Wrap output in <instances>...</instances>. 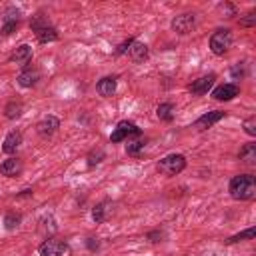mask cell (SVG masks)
<instances>
[{
  "mask_svg": "<svg viewBox=\"0 0 256 256\" xmlns=\"http://www.w3.org/2000/svg\"><path fill=\"white\" fill-rule=\"evenodd\" d=\"M238 94H240L238 84H232V82H230V84H222V86L214 88L212 98L218 100V102H230V100H234Z\"/></svg>",
  "mask_w": 256,
  "mask_h": 256,
  "instance_id": "9c48e42d",
  "label": "cell"
},
{
  "mask_svg": "<svg viewBox=\"0 0 256 256\" xmlns=\"http://www.w3.org/2000/svg\"><path fill=\"white\" fill-rule=\"evenodd\" d=\"M20 214H16V212H8L6 216H4V226H6V230H14V228H18L20 226Z\"/></svg>",
  "mask_w": 256,
  "mask_h": 256,
  "instance_id": "603a6c76",
  "label": "cell"
},
{
  "mask_svg": "<svg viewBox=\"0 0 256 256\" xmlns=\"http://www.w3.org/2000/svg\"><path fill=\"white\" fill-rule=\"evenodd\" d=\"M110 206H112V204H110L108 200L96 204L94 210H92V220H94L96 224H104V222L108 220V216L112 214V208H110Z\"/></svg>",
  "mask_w": 256,
  "mask_h": 256,
  "instance_id": "ac0fdd59",
  "label": "cell"
},
{
  "mask_svg": "<svg viewBox=\"0 0 256 256\" xmlns=\"http://www.w3.org/2000/svg\"><path fill=\"white\" fill-rule=\"evenodd\" d=\"M132 136H140V128L130 120H122V122H118V126L110 134V142L118 144V142H124L128 138H132Z\"/></svg>",
  "mask_w": 256,
  "mask_h": 256,
  "instance_id": "277c9868",
  "label": "cell"
},
{
  "mask_svg": "<svg viewBox=\"0 0 256 256\" xmlns=\"http://www.w3.org/2000/svg\"><path fill=\"white\" fill-rule=\"evenodd\" d=\"M256 24V12L252 10V12H248L244 18H240V26L242 28H252Z\"/></svg>",
  "mask_w": 256,
  "mask_h": 256,
  "instance_id": "4316f807",
  "label": "cell"
},
{
  "mask_svg": "<svg viewBox=\"0 0 256 256\" xmlns=\"http://www.w3.org/2000/svg\"><path fill=\"white\" fill-rule=\"evenodd\" d=\"M172 30L176 32V34H180V36H186V34H190L194 28H196V16L194 14H180V16H176L174 20H172Z\"/></svg>",
  "mask_w": 256,
  "mask_h": 256,
  "instance_id": "8992f818",
  "label": "cell"
},
{
  "mask_svg": "<svg viewBox=\"0 0 256 256\" xmlns=\"http://www.w3.org/2000/svg\"><path fill=\"white\" fill-rule=\"evenodd\" d=\"M24 196H32V190H22V194H18L16 198H24Z\"/></svg>",
  "mask_w": 256,
  "mask_h": 256,
  "instance_id": "1f68e13d",
  "label": "cell"
},
{
  "mask_svg": "<svg viewBox=\"0 0 256 256\" xmlns=\"http://www.w3.org/2000/svg\"><path fill=\"white\" fill-rule=\"evenodd\" d=\"M228 192L234 200L250 202L256 198V178L252 174H238L230 180Z\"/></svg>",
  "mask_w": 256,
  "mask_h": 256,
  "instance_id": "6da1fadb",
  "label": "cell"
},
{
  "mask_svg": "<svg viewBox=\"0 0 256 256\" xmlns=\"http://www.w3.org/2000/svg\"><path fill=\"white\" fill-rule=\"evenodd\" d=\"M242 126H244V132H246L248 136H256V116L246 118Z\"/></svg>",
  "mask_w": 256,
  "mask_h": 256,
  "instance_id": "484cf974",
  "label": "cell"
},
{
  "mask_svg": "<svg viewBox=\"0 0 256 256\" xmlns=\"http://www.w3.org/2000/svg\"><path fill=\"white\" fill-rule=\"evenodd\" d=\"M22 170H24V164L16 156H12V158H8V160H4L0 164V174L6 176V178H16V176L22 174Z\"/></svg>",
  "mask_w": 256,
  "mask_h": 256,
  "instance_id": "30bf717a",
  "label": "cell"
},
{
  "mask_svg": "<svg viewBox=\"0 0 256 256\" xmlns=\"http://www.w3.org/2000/svg\"><path fill=\"white\" fill-rule=\"evenodd\" d=\"M4 114H6V118H8V120H14V118H18V116L22 114V102L10 100V102L6 104V108H4Z\"/></svg>",
  "mask_w": 256,
  "mask_h": 256,
  "instance_id": "44dd1931",
  "label": "cell"
},
{
  "mask_svg": "<svg viewBox=\"0 0 256 256\" xmlns=\"http://www.w3.org/2000/svg\"><path fill=\"white\" fill-rule=\"evenodd\" d=\"M230 74H232V78H234V80H240V78L244 76V68L238 64V66H234V68L230 70Z\"/></svg>",
  "mask_w": 256,
  "mask_h": 256,
  "instance_id": "f546056e",
  "label": "cell"
},
{
  "mask_svg": "<svg viewBox=\"0 0 256 256\" xmlns=\"http://www.w3.org/2000/svg\"><path fill=\"white\" fill-rule=\"evenodd\" d=\"M156 116H158L162 122H172V120H174V104L162 102V104L156 108Z\"/></svg>",
  "mask_w": 256,
  "mask_h": 256,
  "instance_id": "ffe728a7",
  "label": "cell"
},
{
  "mask_svg": "<svg viewBox=\"0 0 256 256\" xmlns=\"http://www.w3.org/2000/svg\"><path fill=\"white\" fill-rule=\"evenodd\" d=\"M254 234H256V230H254V228H248V230H244V232H240V234H236V236L228 238V240H226V244H236V242H242V240H252V238H254Z\"/></svg>",
  "mask_w": 256,
  "mask_h": 256,
  "instance_id": "cb8c5ba5",
  "label": "cell"
},
{
  "mask_svg": "<svg viewBox=\"0 0 256 256\" xmlns=\"http://www.w3.org/2000/svg\"><path fill=\"white\" fill-rule=\"evenodd\" d=\"M38 80H40V72L36 68H24L18 76V84L22 88H32L38 84Z\"/></svg>",
  "mask_w": 256,
  "mask_h": 256,
  "instance_id": "e0dca14e",
  "label": "cell"
},
{
  "mask_svg": "<svg viewBox=\"0 0 256 256\" xmlns=\"http://www.w3.org/2000/svg\"><path fill=\"white\" fill-rule=\"evenodd\" d=\"M22 144V132L20 130H12L6 134L4 138V144H2V152L4 154H16V150L20 148Z\"/></svg>",
  "mask_w": 256,
  "mask_h": 256,
  "instance_id": "4fadbf2b",
  "label": "cell"
},
{
  "mask_svg": "<svg viewBox=\"0 0 256 256\" xmlns=\"http://www.w3.org/2000/svg\"><path fill=\"white\" fill-rule=\"evenodd\" d=\"M214 80H216V74H208V76H202L198 80H194L188 90L194 94V96H202V94H208V90L214 86Z\"/></svg>",
  "mask_w": 256,
  "mask_h": 256,
  "instance_id": "8fae6325",
  "label": "cell"
},
{
  "mask_svg": "<svg viewBox=\"0 0 256 256\" xmlns=\"http://www.w3.org/2000/svg\"><path fill=\"white\" fill-rule=\"evenodd\" d=\"M222 118H226V112H224V110H212V112H208V114L200 116V118L194 122V128H196V130H200V132H204V130L212 128L214 124H218Z\"/></svg>",
  "mask_w": 256,
  "mask_h": 256,
  "instance_id": "52a82bcc",
  "label": "cell"
},
{
  "mask_svg": "<svg viewBox=\"0 0 256 256\" xmlns=\"http://www.w3.org/2000/svg\"><path fill=\"white\" fill-rule=\"evenodd\" d=\"M128 58L132 60V62H136V64H142L146 58H148V46L146 44H142V42H132L130 44V48H128Z\"/></svg>",
  "mask_w": 256,
  "mask_h": 256,
  "instance_id": "5bb4252c",
  "label": "cell"
},
{
  "mask_svg": "<svg viewBox=\"0 0 256 256\" xmlns=\"http://www.w3.org/2000/svg\"><path fill=\"white\" fill-rule=\"evenodd\" d=\"M184 168H186V158L182 154H168V156H164L156 164V172L162 174V176H166V178L178 176Z\"/></svg>",
  "mask_w": 256,
  "mask_h": 256,
  "instance_id": "7a4b0ae2",
  "label": "cell"
},
{
  "mask_svg": "<svg viewBox=\"0 0 256 256\" xmlns=\"http://www.w3.org/2000/svg\"><path fill=\"white\" fill-rule=\"evenodd\" d=\"M240 160H242L246 166H256V144H254V142L246 144V146L240 150Z\"/></svg>",
  "mask_w": 256,
  "mask_h": 256,
  "instance_id": "d6986e66",
  "label": "cell"
},
{
  "mask_svg": "<svg viewBox=\"0 0 256 256\" xmlns=\"http://www.w3.org/2000/svg\"><path fill=\"white\" fill-rule=\"evenodd\" d=\"M232 32L228 30V28H218V30H214L212 32V36H210V50H212V54H216V56H224L230 48H232Z\"/></svg>",
  "mask_w": 256,
  "mask_h": 256,
  "instance_id": "3957f363",
  "label": "cell"
},
{
  "mask_svg": "<svg viewBox=\"0 0 256 256\" xmlns=\"http://www.w3.org/2000/svg\"><path fill=\"white\" fill-rule=\"evenodd\" d=\"M104 160V152L102 150H92L90 154H88V166L90 168H94L96 164H100Z\"/></svg>",
  "mask_w": 256,
  "mask_h": 256,
  "instance_id": "d4e9b609",
  "label": "cell"
},
{
  "mask_svg": "<svg viewBox=\"0 0 256 256\" xmlns=\"http://www.w3.org/2000/svg\"><path fill=\"white\" fill-rule=\"evenodd\" d=\"M16 28H18V22H16V20L4 22V26H2V36H10L12 32H16Z\"/></svg>",
  "mask_w": 256,
  "mask_h": 256,
  "instance_id": "83f0119b",
  "label": "cell"
},
{
  "mask_svg": "<svg viewBox=\"0 0 256 256\" xmlns=\"http://www.w3.org/2000/svg\"><path fill=\"white\" fill-rule=\"evenodd\" d=\"M134 42V38H128L126 42H122L118 48H116V56H122V54H126L128 52V48H130V44Z\"/></svg>",
  "mask_w": 256,
  "mask_h": 256,
  "instance_id": "f1b7e54d",
  "label": "cell"
},
{
  "mask_svg": "<svg viewBox=\"0 0 256 256\" xmlns=\"http://www.w3.org/2000/svg\"><path fill=\"white\" fill-rule=\"evenodd\" d=\"M116 86H118V78L116 76H106L96 84V90L102 98H112L116 94Z\"/></svg>",
  "mask_w": 256,
  "mask_h": 256,
  "instance_id": "7c38bea8",
  "label": "cell"
},
{
  "mask_svg": "<svg viewBox=\"0 0 256 256\" xmlns=\"http://www.w3.org/2000/svg\"><path fill=\"white\" fill-rule=\"evenodd\" d=\"M32 60V48L28 44H20L12 54H10V62L18 64V66H26Z\"/></svg>",
  "mask_w": 256,
  "mask_h": 256,
  "instance_id": "9a60e30c",
  "label": "cell"
},
{
  "mask_svg": "<svg viewBox=\"0 0 256 256\" xmlns=\"http://www.w3.org/2000/svg\"><path fill=\"white\" fill-rule=\"evenodd\" d=\"M34 34H36V40L40 44H50V42H56L58 40V30L52 24H46V26L34 30Z\"/></svg>",
  "mask_w": 256,
  "mask_h": 256,
  "instance_id": "2e32d148",
  "label": "cell"
},
{
  "mask_svg": "<svg viewBox=\"0 0 256 256\" xmlns=\"http://www.w3.org/2000/svg\"><path fill=\"white\" fill-rule=\"evenodd\" d=\"M86 246H88L90 252H96V250L100 248V242H98V238H88V240H86Z\"/></svg>",
  "mask_w": 256,
  "mask_h": 256,
  "instance_id": "4dcf8cb0",
  "label": "cell"
},
{
  "mask_svg": "<svg viewBox=\"0 0 256 256\" xmlns=\"http://www.w3.org/2000/svg\"><path fill=\"white\" fill-rule=\"evenodd\" d=\"M38 252H40V256H64L68 252V244L58 238H46L38 246Z\"/></svg>",
  "mask_w": 256,
  "mask_h": 256,
  "instance_id": "5b68a950",
  "label": "cell"
},
{
  "mask_svg": "<svg viewBox=\"0 0 256 256\" xmlns=\"http://www.w3.org/2000/svg\"><path fill=\"white\" fill-rule=\"evenodd\" d=\"M146 146V140L144 138H138V140H134V142H128L126 144V152L130 154V156H138L140 154V150Z\"/></svg>",
  "mask_w": 256,
  "mask_h": 256,
  "instance_id": "7402d4cb",
  "label": "cell"
},
{
  "mask_svg": "<svg viewBox=\"0 0 256 256\" xmlns=\"http://www.w3.org/2000/svg\"><path fill=\"white\" fill-rule=\"evenodd\" d=\"M60 128V120L56 118V116H44L38 124H36V132H38V136H42V138H50V136H54L56 134V130Z\"/></svg>",
  "mask_w": 256,
  "mask_h": 256,
  "instance_id": "ba28073f",
  "label": "cell"
}]
</instances>
